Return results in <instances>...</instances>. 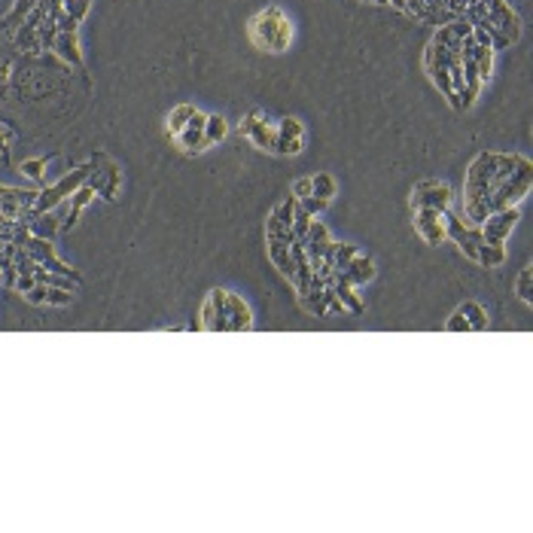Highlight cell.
I'll list each match as a JSON object with an SVG mask.
<instances>
[{"label": "cell", "mask_w": 533, "mask_h": 533, "mask_svg": "<svg viewBox=\"0 0 533 533\" xmlns=\"http://www.w3.org/2000/svg\"><path fill=\"white\" fill-rule=\"evenodd\" d=\"M250 40L265 52H283L292 40V25L281 6H268L250 19Z\"/></svg>", "instance_id": "1"}, {"label": "cell", "mask_w": 533, "mask_h": 533, "mask_svg": "<svg viewBox=\"0 0 533 533\" xmlns=\"http://www.w3.org/2000/svg\"><path fill=\"white\" fill-rule=\"evenodd\" d=\"M518 222V207H503V211L488 213V220L478 226L484 244H506V235L515 229Z\"/></svg>", "instance_id": "2"}, {"label": "cell", "mask_w": 533, "mask_h": 533, "mask_svg": "<svg viewBox=\"0 0 533 533\" xmlns=\"http://www.w3.org/2000/svg\"><path fill=\"white\" fill-rule=\"evenodd\" d=\"M412 204H414V211L418 207H430V211L445 213L451 207V189L445 183H421L412 195Z\"/></svg>", "instance_id": "3"}, {"label": "cell", "mask_w": 533, "mask_h": 533, "mask_svg": "<svg viewBox=\"0 0 533 533\" xmlns=\"http://www.w3.org/2000/svg\"><path fill=\"white\" fill-rule=\"evenodd\" d=\"M414 229L421 231V238L432 247H439L445 241V220L439 211H430V207H418V213H414Z\"/></svg>", "instance_id": "4"}, {"label": "cell", "mask_w": 533, "mask_h": 533, "mask_svg": "<svg viewBox=\"0 0 533 533\" xmlns=\"http://www.w3.org/2000/svg\"><path fill=\"white\" fill-rule=\"evenodd\" d=\"M241 131H244L247 137H250L253 143L259 146V150H268V152H272V143H274V125H268L265 116H262V110L247 113V116H244V122H241Z\"/></svg>", "instance_id": "5"}, {"label": "cell", "mask_w": 533, "mask_h": 533, "mask_svg": "<svg viewBox=\"0 0 533 533\" xmlns=\"http://www.w3.org/2000/svg\"><path fill=\"white\" fill-rule=\"evenodd\" d=\"M226 323H229V332H247L253 329V314L247 302L235 292H226Z\"/></svg>", "instance_id": "6"}, {"label": "cell", "mask_w": 533, "mask_h": 533, "mask_svg": "<svg viewBox=\"0 0 533 533\" xmlns=\"http://www.w3.org/2000/svg\"><path fill=\"white\" fill-rule=\"evenodd\" d=\"M335 277H342V281H347L351 287H362L366 281H372L375 277V262L369 259V256H353L347 265L342 268V272H335Z\"/></svg>", "instance_id": "7"}, {"label": "cell", "mask_w": 533, "mask_h": 533, "mask_svg": "<svg viewBox=\"0 0 533 533\" xmlns=\"http://www.w3.org/2000/svg\"><path fill=\"white\" fill-rule=\"evenodd\" d=\"M268 259L274 262V268H281L283 277L296 274V265H292L290 256V241H283V238H268Z\"/></svg>", "instance_id": "8"}, {"label": "cell", "mask_w": 533, "mask_h": 533, "mask_svg": "<svg viewBox=\"0 0 533 533\" xmlns=\"http://www.w3.org/2000/svg\"><path fill=\"white\" fill-rule=\"evenodd\" d=\"M91 198H95V186H91V183L86 180V183H82L80 189L73 192V202H71V207H67V220L61 222V231H64V229H71L73 222L80 220V213H82V211H86V207L91 204Z\"/></svg>", "instance_id": "9"}, {"label": "cell", "mask_w": 533, "mask_h": 533, "mask_svg": "<svg viewBox=\"0 0 533 533\" xmlns=\"http://www.w3.org/2000/svg\"><path fill=\"white\" fill-rule=\"evenodd\" d=\"M52 49H55L64 61H71V64H76V67L82 64V52H80V40H76V34H64V30H58Z\"/></svg>", "instance_id": "10"}, {"label": "cell", "mask_w": 533, "mask_h": 533, "mask_svg": "<svg viewBox=\"0 0 533 533\" xmlns=\"http://www.w3.org/2000/svg\"><path fill=\"white\" fill-rule=\"evenodd\" d=\"M329 287L335 290L338 299H342V305H344L347 314H362V302H360V296H357V287H351V283L342 281V277H335Z\"/></svg>", "instance_id": "11"}, {"label": "cell", "mask_w": 533, "mask_h": 533, "mask_svg": "<svg viewBox=\"0 0 533 533\" xmlns=\"http://www.w3.org/2000/svg\"><path fill=\"white\" fill-rule=\"evenodd\" d=\"M475 262L478 265H484V268H497V265H503L506 262V247L503 244H478V250H475Z\"/></svg>", "instance_id": "12"}, {"label": "cell", "mask_w": 533, "mask_h": 533, "mask_svg": "<svg viewBox=\"0 0 533 533\" xmlns=\"http://www.w3.org/2000/svg\"><path fill=\"white\" fill-rule=\"evenodd\" d=\"M58 231H61V222L55 220V213L52 211L49 213H37L34 220H30V235H37V238H49L52 241Z\"/></svg>", "instance_id": "13"}, {"label": "cell", "mask_w": 533, "mask_h": 533, "mask_svg": "<svg viewBox=\"0 0 533 533\" xmlns=\"http://www.w3.org/2000/svg\"><path fill=\"white\" fill-rule=\"evenodd\" d=\"M311 186H314V195L323 198V202H332V198L338 195V183H335V177L326 174V171L314 174V177H311Z\"/></svg>", "instance_id": "14"}, {"label": "cell", "mask_w": 533, "mask_h": 533, "mask_svg": "<svg viewBox=\"0 0 533 533\" xmlns=\"http://www.w3.org/2000/svg\"><path fill=\"white\" fill-rule=\"evenodd\" d=\"M460 311L466 314V320H469V332H484L488 329V311H484L478 302H463Z\"/></svg>", "instance_id": "15"}, {"label": "cell", "mask_w": 533, "mask_h": 533, "mask_svg": "<svg viewBox=\"0 0 533 533\" xmlns=\"http://www.w3.org/2000/svg\"><path fill=\"white\" fill-rule=\"evenodd\" d=\"M192 113H195V107H189V104H180V107H174L171 116H168V134L177 137L183 128L189 125V119H192Z\"/></svg>", "instance_id": "16"}, {"label": "cell", "mask_w": 533, "mask_h": 533, "mask_svg": "<svg viewBox=\"0 0 533 533\" xmlns=\"http://www.w3.org/2000/svg\"><path fill=\"white\" fill-rule=\"evenodd\" d=\"M25 250L30 253V259H34V262H43V259L55 256V247H52L49 238H37V235H30L25 241Z\"/></svg>", "instance_id": "17"}, {"label": "cell", "mask_w": 533, "mask_h": 533, "mask_svg": "<svg viewBox=\"0 0 533 533\" xmlns=\"http://www.w3.org/2000/svg\"><path fill=\"white\" fill-rule=\"evenodd\" d=\"M177 143H180L186 152H202L204 146H207L202 128H183L180 134H177Z\"/></svg>", "instance_id": "18"}, {"label": "cell", "mask_w": 533, "mask_h": 533, "mask_svg": "<svg viewBox=\"0 0 533 533\" xmlns=\"http://www.w3.org/2000/svg\"><path fill=\"white\" fill-rule=\"evenodd\" d=\"M226 131H229V125L222 116H216V113L207 116V122H204V141L207 143H220L222 137H226Z\"/></svg>", "instance_id": "19"}, {"label": "cell", "mask_w": 533, "mask_h": 533, "mask_svg": "<svg viewBox=\"0 0 533 533\" xmlns=\"http://www.w3.org/2000/svg\"><path fill=\"white\" fill-rule=\"evenodd\" d=\"M272 152H277V156H299V152H302V137H281L274 131Z\"/></svg>", "instance_id": "20"}, {"label": "cell", "mask_w": 533, "mask_h": 533, "mask_svg": "<svg viewBox=\"0 0 533 533\" xmlns=\"http://www.w3.org/2000/svg\"><path fill=\"white\" fill-rule=\"evenodd\" d=\"M15 46H21V49H28V52H37L40 49V37H37V25H30V21H25V28L15 34Z\"/></svg>", "instance_id": "21"}, {"label": "cell", "mask_w": 533, "mask_h": 533, "mask_svg": "<svg viewBox=\"0 0 533 533\" xmlns=\"http://www.w3.org/2000/svg\"><path fill=\"white\" fill-rule=\"evenodd\" d=\"M515 292H518V299L521 302H533V268H521V274H518V283H515Z\"/></svg>", "instance_id": "22"}, {"label": "cell", "mask_w": 533, "mask_h": 533, "mask_svg": "<svg viewBox=\"0 0 533 533\" xmlns=\"http://www.w3.org/2000/svg\"><path fill=\"white\" fill-rule=\"evenodd\" d=\"M357 256V247L353 244H335V250H332V262H335V272H342V268Z\"/></svg>", "instance_id": "23"}, {"label": "cell", "mask_w": 533, "mask_h": 533, "mask_svg": "<svg viewBox=\"0 0 533 533\" xmlns=\"http://www.w3.org/2000/svg\"><path fill=\"white\" fill-rule=\"evenodd\" d=\"M274 131H277L281 137H302V134H305L302 122H299V119H292V116H287V119H281V122H277Z\"/></svg>", "instance_id": "24"}, {"label": "cell", "mask_w": 533, "mask_h": 533, "mask_svg": "<svg viewBox=\"0 0 533 533\" xmlns=\"http://www.w3.org/2000/svg\"><path fill=\"white\" fill-rule=\"evenodd\" d=\"M71 302H73V292H71V290H58V287H49V292H46V305L67 308Z\"/></svg>", "instance_id": "25"}, {"label": "cell", "mask_w": 533, "mask_h": 533, "mask_svg": "<svg viewBox=\"0 0 533 533\" xmlns=\"http://www.w3.org/2000/svg\"><path fill=\"white\" fill-rule=\"evenodd\" d=\"M89 6H91V0H64L61 10H64L67 15H73L76 21H82L86 19V12H89Z\"/></svg>", "instance_id": "26"}, {"label": "cell", "mask_w": 533, "mask_h": 533, "mask_svg": "<svg viewBox=\"0 0 533 533\" xmlns=\"http://www.w3.org/2000/svg\"><path fill=\"white\" fill-rule=\"evenodd\" d=\"M43 168H46V159H28L21 161V174L28 180H43Z\"/></svg>", "instance_id": "27"}, {"label": "cell", "mask_w": 533, "mask_h": 533, "mask_svg": "<svg viewBox=\"0 0 533 533\" xmlns=\"http://www.w3.org/2000/svg\"><path fill=\"white\" fill-rule=\"evenodd\" d=\"M305 241H329V231H326V226L314 216L311 220V226H308V235H305Z\"/></svg>", "instance_id": "28"}, {"label": "cell", "mask_w": 533, "mask_h": 533, "mask_svg": "<svg viewBox=\"0 0 533 533\" xmlns=\"http://www.w3.org/2000/svg\"><path fill=\"white\" fill-rule=\"evenodd\" d=\"M299 204H302L311 216H317V213L326 211V204H329V202H323V198H317V195H305V198H299Z\"/></svg>", "instance_id": "29"}, {"label": "cell", "mask_w": 533, "mask_h": 533, "mask_svg": "<svg viewBox=\"0 0 533 533\" xmlns=\"http://www.w3.org/2000/svg\"><path fill=\"white\" fill-rule=\"evenodd\" d=\"M445 329H448V332H469V320H466V314H463L460 308H457V311L451 314V320L445 323Z\"/></svg>", "instance_id": "30"}, {"label": "cell", "mask_w": 533, "mask_h": 533, "mask_svg": "<svg viewBox=\"0 0 533 533\" xmlns=\"http://www.w3.org/2000/svg\"><path fill=\"white\" fill-rule=\"evenodd\" d=\"M76 25H80V21H76L73 15H67L64 10L55 12V28L58 30H64V34H76Z\"/></svg>", "instance_id": "31"}, {"label": "cell", "mask_w": 533, "mask_h": 533, "mask_svg": "<svg viewBox=\"0 0 533 533\" xmlns=\"http://www.w3.org/2000/svg\"><path fill=\"white\" fill-rule=\"evenodd\" d=\"M46 292H49V287L46 283H34L28 292H25V299L30 305H46Z\"/></svg>", "instance_id": "32"}, {"label": "cell", "mask_w": 533, "mask_h": 533, "mask_svg": "<svg viewBox=\"0 0 533 533\" xmlns=\"http://www.w3.org/2000/svg\"><path fill=\"white\" fill-rule=\"evenodd\" d=\"M12 238H15V220H10V216H0V244L12 241Z\"/></svg>", "instance_id": "33"}, {"label": "cell", "mask_w": 533, "mask_h": 533, "mask_svg": "<svg viewBox=\"0 0 533 533\" xmlns=\"http://www.w3.org/2000/svg\"><path fill=\"white\" fill-rule=\"evenodd\" d=\"M292 195L296 198H305V195H314V186H311V177H302V180L292 183Z\"/></svg>", "instance_id": "34"}, {"label": "cell", "mask_w": 533, "mask_h": 533, "mask_svg": "<svg viewBox=\"0 0 533 533\" xmlns=\"http://www.w3.org/2000/svg\"><path fill=\"white\" fill-rule=\"evenodd\" d=\"M34 283H37V277H34V274H19V277H15V283H12V290L25 296V292L34 287Z\"/></svg>", "instance_id": "35"}, {"label": "cell", "mask_w": 533, "mask_h": 533, "mask_svg": "<svg viewBox=\"0 0 533 533\" xmlns=\"http://www.w3.org/2000/svg\"><path fill=\"white\" fill-rule=\"evenodd\" d=\"M3 146H6V141H3V137H0V150H3Z\"/></svg>", "instance_id": "36"}, {"label": "cell", "mask_w": 533, "mask_h": 533, "mask_svg": "<svg viewBox=\"0 0 533 533\" xmlns=\"http://www.w3.org/2000/svg\"><path fill=\"white\" fill-rule=\"evenodd\" d=\"M372 3H387V0H372Z\"/></svg>", "instance_id": "37"}, {"label": "cell", "mask_w": 533, "mask_h": 533, "mask_svg": "<svg viewBox=\"0 0 533 533\" xmlns=\"http://www.w3.org/2000/svg\"><path fill=\"white\" fill-rule=\"evenodd\" d=\"M61 3H64V0H61Z\"/></svg>", "instance_id": "38"}]
</instances>
